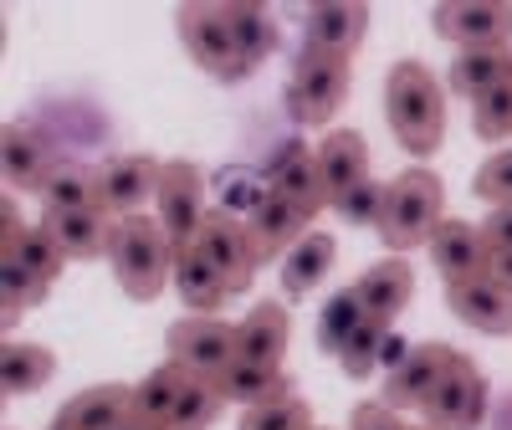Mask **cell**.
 I'll use <instances>...</instances> for the list:
<instances>
[{"label":"cell","mask_w":512,"mask_h":430,"mask_svg":"<svg viewBox=\"0 0 512 430\" xmlns=\"http://www.w3.org/2000/svg\"><path fill=\"white\" fill-rule=\"evenodd\" d=\"M512 77V52L507 47H487V52H456L451 62V93H461L466 103L487 98L497 82Z\"/></svg>","instance_id":"cell-29"},{"label":"cell","mask_w":512,"mask_h":430,"mask_svg":"<svg viewBox=\"0 0 512 430\" xmlns=\"http://www.w3.org/2000/svg\"><path fill=\"white\" fill-rule=\"evenodd\" d=\"M52 430H72V425H62V420H52Z\"/></svg>","instance_id":"cell-46"},{"label":"cell","mask_w":512,"mask_h":430,"mask_svg":"<svg viewBox=\"0 0 512 430\" xmlns=\"http://www.w3.org/2000/svg\"><path fill=\"white\" fill-rule=\"evenodd\" d=\"M308 221H313V215H303L292 200H282L277 190H267L262 200L251 205L246 231H251V241H256V256H262V262H272L277 251H292L297 241L308 236Z\"/></svg>","instance_id":"cell-17"},{"label":"cell","mask_w":512,"mask_h":430,"mask_svg":"<svg viewBox=\"0 0 512 430\" xmlns=\"http://www.w3.org/2000/svg\"><path fill=\"white\" fill-rule=\"evenodd\" d=\"M384 190H390V185H379V180H364V185L344 190V195L333 200L338 221H349V226H374V231H379V215H384Z\"/></svg>","instance_id":"cell-39"},{"label":"cell","mask_w":512,"mask_h":430,"mask_svg":"<svg viewBox=\"0 0 512 430\" xmlns=\"http://www.w3.org/2000/svg\"><path fill=\"white\" fill-rule=\"evenodd\" d=\"M359 318H364V303H359V287H349V292H338L333 303H328V318H323V333H318V343L328 354H344V343H349V333L359 328Z\"/></svg>","instance_id":"cell-37"},{"label":"cell","mask_w":512,"mask_h":430,"mask_svg":"<svg viewBox=\"0 0 512 430\" xmlns=\"http://www.w3.org/2000/svg\"><path fill=\"white\" fill-rule=\"evenodd\" d=\"M364 31H369V6H354V0H323V6H308V16H303V52L349 62L359 52Z\"/></svg>","instance_id":"cell-12"},{"label":"cell","mask_w":512,"mask_h":430,"mask_svg":"<svg viewBox=\"0 0 512 430\" xmlns=\"http://www.w3.org/2000/svg\"><path fill=\"white\" fill-rule=\"evenodd\" d=\"M482 241L487 251H512V205H492V215L482 221Z\"/></svg>","instance_id":"cell-42"},{"label":"cell","mask_w":512,"mask_h":430,"mask_svg":"<svg viewBox=\"0 0 512 430\" xmlns=\"http://www.w3.org/2000/svg\"><path fill=\"white\" fill-rule=\"evenodd\" d=\"M113 430H154V425H149V420H139V415H123Z\"/></svg>","instance_id":"cell-45"},{"label":"cell","mask_w":512,"mask_h":430,"mask_svg":"<svg viewBox=\"0 0 512 430\" xmlns=\"http://www.w3.org/2000/svg\"><path fill=\"white\" fill-rule=\"evenodd\" d=\"M349 98V62H333V57H318V52H303L297 57V72L287 82V108L297 123H328Z\"/></svg>","instance_id":"cell-7"},{"label":"cell","mask_w":512,"mask_h":430,"mask_svg":"<svg viewBox=\"0 0 512 430\" xmlns=\"http://www.w3.org/2000/svg\"><path fill=\"white\" fill-rule=\"evenodd\" d=\"M446 303H451V313H456L466 328L492 333V338H507V333H512V292L497 287L487 272L472 277V282L446 287Z\"/></svg>","instance_id":"cell-16"},{"label":"cell","mask_w":512,"mask_h":430,"mask_svg":"<svg viewBox=\"0 0 512 430\" xmlns=\"http://www.w3.org/2000/svg\"><path fill=\"white\" fill-rule=\"evenodd\" d=\"M57 374V354L47 343H6V354H0V390L6 400H21V395H36L41 384H52Z\"/></svg>","instance_id":"cell-25"},{"label":"cell","mask_w":512,"mask_h":430,"mask_svg":"<svg viewBox=\"0 0 512 430\" xmlns=\"http://www.w3.org/2000/svg\"><path fill=\"white\" fill-rule=\"evenodd\" d=\"M318 169H323V185H328L333 200L354 185H364V180H374L369 175V144H364L359 128H333L318 144Z\"/></svg>","instance_id":"cell-22"},{"label":"cell","mask_w":512,"mask_h":430,"mask_svg":"<svg viewBox=\"0 0 512 430\" xmlns=\"http://www.w3.org/2000/svg\"><path fill=\"white\" fill-rule=\"evenodd\" d=\"M267 180L282 200H292L303 215H318L333 205L328 185H323V169H318V154L308 144H282V154L267 164Z\"/></svg>","instance_id":"cell-13"},{"label":"cell","mask_w":512,"mask_h":430,"mask_svg":"<svg viewBox=\"0 0 512 430\" xmlns=\"http://www.w3.org/2000/svg\"><path fill=\"white\" fill-rule=\"evenodd\" d=\"M113 277L123 287V297L134 303H154V297L175 282V241L164 236V226L154 215H123L113 231Z\"/></svg>","instance_id":"cell-2"},{"label":"cell","mask_w":512,"mask_h":430,"mask_svg":"<svg viewBox=\"0 0 512 430\" xmlns=\"http://www.w3.org/2000/svg\"><path fill=\"white\" fill-rule=\"evenodd\" d=\"M185 384H190V374H185L180 364L149 369V374L134 384V415L149 420L154 430H169V420H175V405H180V395H185Z\"/></svg>","instance_id":"cell-27"},{"label":"cell","mask_w":512,"mask_h":430,"mask_svg":"<svg viewBox=\"0 0 512 430\" xmlns=\"http://www.w3.org/2000/svg\"><path fill=\"white\" fill-rule=\"evenodd\" d=\"M180 41H185V52L195 57V67H205L216 82H241L251 67L236 47V36H231V21H226V6H180Z\"/></svg>","instance_id":"cell-4"},{"label":"cell","mask_w":512,"mask_h":430,"mask_svg":"<svg viewBox=\"0 0 512 430\" xmlns=\"http://www.w3.org/2000/svg\"><path fill=\"white\" fill-rule=\"evenodd\" d=\"M41 226L52 231V241L62 246L67 262H93V256H108L113 251V231H118V221L103 205H93V210H47V215H41Z\"/></svg>","instance_id":"cell-14"},{"label":"cell","mask_w":512,"mask_h":430,"mask_svg":"<svg viewBox=\"0 0 512 430\" xmlns=\"http://www.w3.org/2000/svg\"><path fill=\"white\" fill-rule=\"evenodd\" d=\"M154 205H159V226H164L169 241H175V251L190 246L200 236V226H205V215H210L205 210V175L190 159H169L164 175H159Z\"/></svg>","instance_id":"cell-8"},{"label":"cell","mask_w":512,"mask_h":430,"mask_svg":"<svg viewBox=\"0 0 512 430\" xmlns=\"http://www.w3.org/2000/svg\"><path fill=\"white\" fill-rule=\"evenodd\" d=\"M425 415V430H482V415H487V379L482 369L456 354L451 369L441 374V384L431 390V400L420 405Z\"/></svg>","instance_id":"cell-6"},{"label":"cell","mask_w":512,"mask_h":430,"mask_svg":"<svg viewBox=\"0 0 512 430\" xmlns=\"http://www.w3.org/2000/svg\"><path fill=\"white\" fill-rule=\"evenodd\" d=\"M287 338H292V313H287L282 303H262V308H256V313L236 328V359L282 369Z\"/></svg>","instance_id":"cell-23"},{"label":"cell","mask_w":512,"mask_h":430,"mask_svg":"<svg viewBox=\"0 0 512 430\" xmlns=\"http://www.w3.org/2000/svg\"><path fill=\"white\" fill-rule=\"evenodd\" d=\"M226 21H231V36H236V47L246 57V67H262L272 52H277V21L262 11V6H251V0H236V6H226Z\"/></svg>","instance_id":"cell-31"},{"label":"cell","mask_w":512,"mask_h":430,"mask_svg":"<svg viewBox=\"0 0 512 430\" xmlns=\"http://www.w3.org/2000/svg\"><path fill=\"white\" fill-rule=\"evenodd\" d=\"M472 128H477V139H487V144H497V139L512 134V77L497 82L487 98L472 103Z\"/></svg>","instance_id":"cell-36"},{"label":"cell","mask_w":512,"mask_h":430,"mask_svg":"<svg viewBox=\"0 0 512 430\" xmlns=\"http://www.w3.org/2000/svg\"><path fill=\"white\" fill-rule=\"evenodd\" d=\"M0 262H21L31 277H41V282H57L62 277V267H67V256H62V246L52 241V231L47 226H26V236L16 241V251H6Z\"/></svg>","instance_id":"cell-32"},{"label":"cell","mask_w":512,"mask_h":430,"mask_svg":"<svg viewBox=\"0 0 512 430\" xmlns=\"http://www.w3.org/2000/svg\"><path fill=\"white\" fill-rule=\"evenodd\" d=\"M159 175L164 164H154L149 154H113L98 164V205L108 215H144V200L159 195Z\"/></svg>","instance_id":"cell-11"},{"label":"cell","mask_w":512,"mask_h":430,"mask_svg":"<svg viewBox=\"0 0 512 430\" xmlns=\"http://www.w3.org/2000/svg\"><path fill=\"white\" fill-rule=\"evenodd\" d=\"M349 430H410L405 420H400V410H390V405H354V425Z\"/></svg>","instance_id":"cell-41"},{"label":"cell","mask_w":512,"mask_h":430,"mask_svg":"<svg viewBox=\"0 0 512 430\" xmlns=\"http://www.w3.org/2000/svg\"><path fill=\"white\" fill-rule=\"evenodd\" d=\"M36 195L47 210H93L98 205V169L77 164V159H57V169L41 180Z\"/></svg>","instance_id":"cell-30"},{"label":"cell","mask_w":512,"mask_h":430,"mask_svg":"<svg viewBox=\"0 0 512 430\" xmlns=\"http://www.w3.org/2000/svg\"><path fill=\"white\" fill-rule=\"evenodd\" d=\"M451 359H456L451 343H420V349H410V359L390 374V384H384V405L390 410H420L441 384V374L451 369Z\"/></svg>","instance_id":"cell-15"},{"label":"cell","mask_w":512,"mask_h":430,"mask_svg":"<svg viewBox=\"0 0 512 430\" xmlns=\"http://www.w3.org/2000/svg\"><path fill=\"white\" fill-rule=\"evenodd\" d=\"M477 200H492V205H512V149L492 154L482 169H477Z\"/></svg>","instance_id":"cell-40"},{"label":"cell","mask_w":512,"mask_h":430,"mask_svg":"<svg viewBox=\"0 0 512 430\" xmlns=\"http://www.w3.org/2000/svg\"><path fill=\"white\" fill-rule=\"evenodd\" d=\"M226 405H231V400L221 395L216 379H190L185 395H180V405H175V420H169V430H210V425L221 420Z\"/></svg>","instance_id":"cell-33"},{"label":"cell","mask_w":512,"mask_h":430,"mask_svg":"<svg viewBox=\"0 0 512 430\" xmlns=\"http://www.w3.org/2000/svg\"><path fill=\"white\" fill-rule=\"evenodd\" d=\"M384 333H390V323H384V318H374V313L359 318V328H354L349 343H344V354H338V364H344L349 379H369V374H374L379 349H384Z\"/></svg>","instance_id":"cell-35"},{"label":"cell","mask_w":512,"mask_h":430,"mask_svg":"<svg viewBox=\"0 0 512 430\" xmlns=\"http://www.w3.org/2000/svg\"><path fill=\"white\" fill-rule=\"evenodd\" d=\"M333 256H338V241H333L328 231H308L303 241L282 256V292H287V297H308V292L328 277Z\"/></svg>","instance_id":"cell-26"},{"label":"cell","mask_w":512,"mask_h":430,"mask_svg":"<svg viewBox=\"0 0 512 430\" xmlns=\"http://www.w3.org/2000/svg\"><path fill=\"white\" fill-rule=\"evenodd\" d=\"M446 185L436 169H405L400 180H390V190H384V215H379V241L390 246L395 256L415 251V246H431V236L441 231L446 221Z\"/></svg>","instance_id":"cell-3"},{"label":"cell","mask_w":512,"mask_h":430,"mask_svg":"<svg viewBox=\"0 0 512 430\" xmlns=\"http://www.w3.org/2000/svg\"><path fill=\"white\" fill-rule=\"evenodd\" d=\"M384 118L390 134L400 139V149H410L415 159L436 154L446 139V93L431 77L425 62H395L384 77Z\"/></svg>","instance_id":"cell-1"},{"label":"cell","mask_w":512,"mask_h":430,"mask_svg":"<svg viewBox=\"0 0 512 430\" xmlns=\"http://www.w3.org/2000/svg\"><path fill=\"white\" fill-rule=\"evenodd\" d=\"M497 287H507L512 292V251H487V267H482Z\"/></svg>","instance_id":"cell-43"},{"label":"cell","mask_w":512,"mask_h":430,"mask_svg":"<svg viewBox=\"0 0 512 430\" xmlns=\"http://www.w3.org/2000/svg\"><path fill=\"white\" fill-rule=\"evenodd\" d=\"M123 415H134V384H93V390L72 395L57 420L72 430H113Z\"/></svg>","instance_id":"cell-24"},{"label":"cell","mask_w":512,"mask_h":430,"mask_svg":"<svg viewBox=\"0 0 512 430\" xmlns=\"http://www.w3.org/2000/svg\"><path fill=\"white\" fill-rule=\"evenodd\" d=\"M0 159H6V185L11 190H41V180L57 169L52 139L41 134V128H31V123H11L6 128V149H0Z\"/></svg>","instance_id":"cell-19"},{"label":"cell","mask_w":512,"mask_h":430,"mask_svg":"<svg viewBox=\"0 0 512 430\" xmlns=\"http://www.w3.org/2000/svg\"><path fill=\"white\" fill-rule=\"evenodd\" d=\"M354 287H359L364 313H374V318H384V323H395V313H405L410 297H415V272H410L405 256H384V262H374Z\"/></svg>","instance_id":"cell-20"},{"label":"cell","mask_w":512,"mask_h":430,"mask_svg":"<svg viewBox=\"0 0 512 430\" xmlns=\"http://www.w3.org/2000/svg\"><path fill=\"white\" fill-rule=\"evenodd\" d=\"M221 395L226 400H236V405H272V400H287L292 395V379L282 374V369H272V364H246V359H236L221 379Z\"/></svg>","instance_id":"cell-28"},{"label":"cell","mask_w":512,"mask_h":430,"mask_svg":"<svg viewBox=\"0 0 512 430\" xmlns=\"http://www.w3.org/2000/svg\"><path fill=\"white\" fill-rule=\"evenodd\" d=\"M410 359V349H405V338H395V333H384V349H379V364H390V374L400 369Z\"/></svg>","instance_id":"cell-44"},{"label":"cell","mask_w":512,"mask_h":430,"mask_svg":"<svg viewBox=\"0 0 512 430\" xmlns=\"http://www.w3.org/2000/svg\"><path fill=\"white\" fill-rule=\"evenodd\" d=\"M195 246L221 267V277H226L231 292H246L251 277H256V267H262V256H256V241H251L246 221H236L231 210H210L205 226H200V236H195Z\"/></svg>","instance_id":"cell-10"},{"label":"cell","mask_w":512,"mask_h":430,"mask_svg":"<svg viewBox=\"0 0 512 430\" xmlns=\"http://www.w3.org/2000/svg\"><path fill=\"white\" fill-rule=\"evenodd\" d=\"M313 430H318V425H313Z\"/></svg>","instance_id":"cell-47"},{"label":"cell","mask_w":512,"mask_h":430,"mask_svg":"<svg viewBox=\"0 0 512 430\" xmlns=\"http://www.w3.org/2000/svg\"><path fill=\"white\" fill-rule=\"evenodd\" d=\"M47 282L31 277L21 262H0V308H6V323H21L36 303H47Z\"/></svg>","instance_id":"cell-34"},{"label":"cell","mask_w":512,"mask_h":430,"mask_svg":"<svg viewBox=\"0 0 512 430\" xmlns=\"http://www.w3.org/2000/svg\"><path fill=\"white\" fill-rule=\"evenodd\" d=\"M175 292H180V303L190 308V313H216L226 297H231V287H226V277H221V267L210 262V256L190 241V246H180L175 251Z\"/></svg>","instance_id":"cell-21"},{"label":"cell","mask_w":512,"mask_h":430,"mask_svg":"<svg viewBox=\"0 0 512 430\" xmlns=\"http://www.w3.org/2000/svg\"><path fill=\"white\" fill-rule=\"evenodd\" d=\"M241 430H313V415L297 395H287V400H272V405H251L241 415Z\"/></svg>","instance_id":"cell-38"},{"label":"cell","mask_w":512,"mask_h":430,"mask_svg":"<svg viewBox=\"0 0 512 430\" xmlns=\"http://www.w3.org/2000/svg\"><path fill=\"white\" fill-rule=\"evenodd\" d=\"M431 262H436V272L446 277V287L482 277V267H487L482 226H472V221H441V231L431 236Z\"/></svg>","instance_id":"cell-18"},{"label":"cell","mask_w":512,"mask_h":430,"mask_svg":"<svg viewBox=\"0 0 512 430\" xmlns=\"http://www.w3.org/2000/svg\"><path fill=\"white\" fill-rule=\"evenodd\" d=\"M431 26L461 52H487L512 41V6H502V0H446L431 11Z\"/></svg>","instance_id":"cell-9"},{"label":"cell","mask_w":512,"mask_h":430,"mask_svg":"<svg viewBox=\"0 0 512 430\" xmlns=\"http://www.w3.org/2000/svg\"><path fill=\"white\" fill-rule=\"evenodd\" d=\"M164 343H169V364H180L190 379H221L236 364V328L205 313L169 323Z\"/></svg>","instance_id":"cell-5"}]
</instances>
